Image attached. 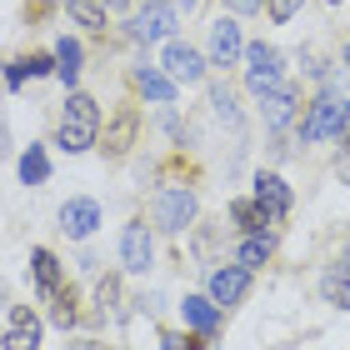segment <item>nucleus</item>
Listing matches in <instances>:
<instances>
[{
    "mask_svg": "<svg viewBox=\"0 0 350 350\" xmlns=\"http://www.w3.org/2000/svg\"><path fill=\"white\" fill-rule=\"evenodd\" d=\"M25 75H55V60L51 55H30L25 60Z\"/></svg>",
    "mask_w": 350,
    "mask_h": 350,
    "instance_id": "bb28decb",
    "label": "nucleus"
},
{
    "mask_svg": "<svg viewBox=\"0 0 350 350\" xmlns=\"http://www.w3.org/2000/svg\"><path fill=\"white\" fill-rule=\"evenodd\" d=\"M211 110H215V120H226L230 131H241V105H235L230 85H211Z\"/></svg>",
    "mask_w": 350,
    "mask_h": 350,
    "instance_id": "4be33fe9",
    "label": "nucleus"
},
{
    "mask_svg": "<svg viewBox=\"0 0 350 350\" xmlns=\"http://www.w3.org/2000/svg\"><path fill=\"white\" fill-rule=\"evenodd\" d=\"M230 220H235V226H245V230H265V215L256 211V200H235L230 205Z\"/></svg>",
    "mask_w": 350,
    "mask_h": 350,
    "instance_id": "393cba45",
    "label": "nucleus"
},
{
    "mask_svg": "<svg viewBox=\"0 0 350 350\" xmlns=\"http://www.w3.org/2000/svg\"><path fill=\"white\" fill-rule=\"evenodd\" d=\"M55 75H60L66 85H75V81H81V40L60 36V45H55Z\"/></svg>",
    "mask_w": 350,
    "mask_h": 350,
    "instance_id": "f3484780",
    "label": "nucleus"
},
{
    "mask_svg": "<svg viewBox=\"0 0 350 350\" xmlns=\"http://www.w3.org/2000/svg\"><path fill=\"white\" fill-rule=\"evenodd\" d=\"M135 110H120V116H116V125H110V131H105V150L110 155H125V150H131V140H135Z\"/></svg>",
    "mask_w": 350,
    "mask_h": 350,
    "instance_id": "a211bd4d",
    "label": "nucleus"
},
{
    "mask_svg": "<svg viewBox=\"0 0 350 350\" xmlns=\"http://www.w3.org/2000/svg\"><path fill=\"white\" fill-rule=\"evenodd\" d=\"M0 350H40V315L30 306H10V325L0 336Z\"/></svg>",
    "mask_w": 350,
    "mask_h": 350,
    "instance_id": "9b49d317",
    "label": "nucleus"
},
{
    "mask_svg": "<svg viewBox=\"0 0 350 350\" xmlns=\"http://www.w3.org/2000/svg\"><path fill=\"white\" fill-rule=\"evenodd\" d=\"M95 5H100V10H116V15H120V10H131V0H95Z\"/></svg>",
    "mask_w": 350,
    "mask_h": 350,
    "instance_id": "c756f323",
    "label": "nucleus"
},
{
    "mask_svg": "<svg viewBox=\"0 0 350 350\" xmlns=\"http://www.w3.org/2000/svg\"><path fill=\"white\" fill-rule=\"evenodd\" d=\"M340 135H350V100H340Z\"/></svg>",
    "mask_w": 350,
    "mask_h": 350,
    "instance_id": "7c9ffc66",
    "label": "nucleus"
},
{
    "mask_svg": "<svg viewBox=\"0 0 350 350\" xmlns=\"http://www.w3.org/2000/svg\"><path fill=\"white\" fill-rule=\"evenodd\" d=\"M155 260V241H150V226L146 220H131V226L120 230V265L131 270V275H146Z\"/></svg>",
    "mask_w": 350,
    "mask_h": 350,
    "instance_id": "1a4fd4ad",
    "label": "nucleus"
},
{
    "mask_svg": "<svg viewBox=\"0 0 350 350\" xmlns=\"http://www.w3.org/2000/svg\"><path fill=\"white\" fill-rule=\"evenodd\" d=\"M51 306H55V310H51V321H55L60 330H66V325H75V295L66 291V285H60V291L51 295Z\"/></svg>",
    "mask_w": 350,
    "mask_h": 350,
    "instance_id": "b1692460",
    "label": "nucleus"
},
{
    "mask_svg": "<svg viewBox=\"0 0 350 350\" xmlns=\"http://www.w3.org/2000/svg\"><path fill=\"white\" fill-rule=\"evenodd\" d=\"M345 66H350V45H345Z\"/></svg>",
    "mask_w": 350,
    "mask_h": 350,
    "instance_id": "72a5a7b5",
    "label": "nucleus"
},
{
    "mask_svg": "<svg viewBox=\"0 0 350 350\" xmlns=\"http://www.w3.org/2000/svg\"><path fill=\"white\" fill-rule=\"evenodd\" d=\"M321 291H325L330 306L350 310V265H330V270H325V280H321Z\"/></svg>",
    "mask_w": 350,
    "mask_h": 350,
    "instance_id": "6ab92c4d",
    "label": "nucleus"
},
{
    "mask_svg": "<svg viewBox=\"0 0 350 350\" xmlns=\"http://www.w3.org/2000/svg\"><path fill=\"white\" fill-rule=\"evenodd\" d=\"M190 220H196V190L190 185H165L161 196H155V226L180 235V230H190Z\"/></svg>",
    "mask_w": 350,
    "mask_h": 350,
    "instance_id": "7ed1b4c3",
    "label": "nucleus"
},
{
    "mask_svg": "<svg viewBox=\"0 0 350 350\" xmlns=\"http://www.w3.org/2000/svg\"><path fill=\"white\" fill-rule=\"evenodd\" d=\"M265 5V0H226V10H235V15H256Z\"/></svg>",
    "mask_w": 350,
    "mask_h": 350,
    "instance_id": "cd10ccee",
    "label": "nucleus"
},
{
    "mask_svg": "<svg viewBox=\"0 0 350 350\" xmlns=\"http://www.w3.org/2000/svg\"><path fill=\"white\" fill-rule=\"evenodd\" d=\"M245 291H250V270L245 265H220V270H211V291L205 295L226 310V306H241Z\"/></svg>",
    "mask_w": 350,
    "mask_h": 350,
    "instance_id": "f8f14e48",
    "label": "nucleus"
},
{
    "mask_svg": "<svg viewBox=\"0 0 350 350\" xmlns=\"http://www.w3.org/2000/svg\"><path fill=\"white\" fill-rule=\"evenodd\" d=\"M135 85H140V95H146V100H155V105H170L175 90H180L161 66H140V70H135Z\"/></svg>",
    "mask_w": 350,
    "mask_h": 350,
    "instance_id": "2eb2a0df",
    "label": "nucleus"
},
{
    "mask_svg": "<svg viewBox=\"0 0 350 350\" xmlns=\"http://www.w3.org/2000/svg\"><path fill=\"white\" fill-rule=\"evenodd\" d=\"M330 135H340V100L336 95H315L310 110H306V120H300V146H321V140Z\"/></svg>",
    "mask_w": 350,
    "mask_h": 350,
    "instance_id": "39448f33",
    "label": "nucleus"
},
{
    "mask_svg": "<svg viewBox=\"0 0 350 350\" xmlns=\"http://www.w3.org/2000/svg\"><path fill=\"white\" fill-rule=\"evenodd\" d=\"M245 85H250V95H265L270 85H280V51L275 45H265V40H256V45H245Z\"/></svg>",
    "mask_w": 350,
    "mask_h": 350,
    "instance_id": "423d86ee",
    "label": "nucleus"
},
{
    "mask_svg": "<svg viewBox=\"0 0 350 350\" xmlns=\"http://www.w3.org/2000/svg\"><path fill=\"white\" fill-rule=\"evenodd\" d=\"M256 211L265 215V226H280L285 211H291V185L280 180V175H256Z\"/></svg>",
    "mask_w": 350,
    "mask_h": 350,
    "instance_id": "9d476101",
    "label": "nucleus"
},
{
    "mask_svg": "<svg viewBox=\"0 0 350 350\" xmlns=\"http://www.w3.org/2000/svg\"><path fill=\"white\" fill-rule=\"evenodd\" d=\"M306 5V0H265V10H270V21L285 25V21H295V10Z\"/></svg>",
    "mask_w": 350,
    "mask_h": 350,
    "instance_id": "a878e982",
    "label": "nucleus"
},
{
    "mask_svg": "<svg viewBox=\"0 0 350 350\" xmlns=\"http://www.w3.org/2000/svg\"><path fill=\"white\" fill-rule=\"evenodd\" d=\"M105 226V211H100V200H90V196H75L60 205V230L70 235V241H90L95 230Z\"/></svg>",
    "mask_w": 350,
    "mask_h": 350,
    "instance_id": "6e6552de",
    "label": "nucleus"
},
{
    "mask_svg": "<svg viewBox=\"0 0 350 350\" xmlns=\"http://www.w3.org/2000/svg\"><path fill=\"white\" fill-rule=\"evenodd\" d=\"M0 306H5V280H0Z\"/></svg>",
    "mask_w": 350,
    "mask_h": 350,
    "instance_id": "473e14b6",
    "label": "nucleus"
},
{
    "mask_svg": "<svg viewBox=\"0 0 350 350\" xmlns=\"http://www.w3.org/2000/svg\"><path fill=\"white\" fill-rule=\"evenodd\" d=\"M161 70L170 75L175 85H200V81H205V55H200L190 40L170 36V40H165V55H161Z\"/></svg>",
    "mask_w": 350,
    "mask_h": 350,
    "instance_id": "20e7f679",
    "label": "nucleus"
},
{
    "mask_svg": "<svg viewBox=\"0 0 350 350\" xmlns=\"http://www.w3.org/2000/svg\"><path fill=\"white\" fill-rule=\"evenodd\" d=\"M51 180V161H45V150L40 146H25L21 155V185H45Z\"/></svg>",
    "mask_w": 350,
    "mask_h": 350,
    "instance_id": "412c9836",
    "label": "nucleus"
},
{
    "mask_svg": "<svg viewBox=\"0 0 350 350\" xmlns=\"http://www.w3.org/2000/svg\"><path fill=\"white\" fill-rule=\"evenodd\" d=\"M30 265H36L40 295H55V291H60V260L51 256V250H30Z\"/></svg>",
    "mask_w": 350,
    "mask_h": 350,
    "instance_id": "aec40b11",
    "label": "nucleus"
},
{
    "mask_svg": "<svg viewBox=\"0 0 350 350\" xmlns=\"http://www.w3.org/2000/svg\"><path fill=\"white\" fill-rule=\"evenodd\" d=\"M95 135H100V105L90 100V95H66V105H60V125H55V146L66 155H85L95 146Z\"/></svg>",
    "mask_w": 350,
    "mask_h": 350,
    "instance_id": "f257e3e1",
    "label": "nucleus"
},
{
    "mask_svg": "<svg viewBox=\"0 0 350 350\" xmlns=\"http://www.w3.org/2000/svg\"><path fill=\"white\" fill-rule=\"evenodd\" d=\"M180 5H185V10H196V5H200V0H180Z\"/></svg>",
    "mask_w": 350,
    "mask_h": 350,
    "instance_id": "2f4dec72",
    "label": "nucleus"
},
{
    "mask_svg": "<svg viewBox=\"0 0 350 350\" xmlns=\"http://www.w3.org/2000/svg\"><path fill=\"white\" fill-rule=\"evenodd\" d=\"M270 250H275V241H270L265 230H245V241L235 245V265H245V270H256L270 260Z\"/></svg>",
    "mask_w": 350,
    "mask_h": 350,
    "instance_id": "dca6fc26",
    "label": "nucleus"
},
{
    "mask_svg": "<svg viewBox=\"0 0 350 350\" xmlns=\"http://www.w3.org/2000/svg\"><path fill=\"white\" fill-rule=\"evenodd\" d=\"M256 100H260V120L270 125V131H280V125H291L300 95H295V85H270L265 95H256Z\"/></svg>",
    "mask_w": 350,
    "mask_h": 350,
    "instance_id": "ddd939ff",
    "label": "nucleus"
},
{
    "mask_svg": "<svg viewBox=\"0 0 350 350\" xmlns=\"http://www.w3.org/2000/svg\"><path fill=\"white\" fill-rule=\"evenodd\" d=\"M330 5H340V0H330Z\"/></svg>",
    "mask_w": 350,
    "mask_h": 350,
    "instance_id": "f704fd0d",
    "label": "nucleus"
},
{
    "mask_svg": "<svg viewBox=\"0 0 350 350\" xmlns=\"http://www.w3.org/2000/svg\"><path fill=\"white\" fill-rule=\"evenodd\" d=\"M245 55V30L230 21V15H220V21L211 25V51H205V66H241Z\"/></svg>",
    "mask_w": 350,
    "mask_h": 350,
    "instance_id": "0eeeda50",
    "label": "nucleus"
},
{
    "mask_svg": "<svg viewBox=\"0 0 350 350\" xmlns=\"http://www.w3.org/2000/svg\"><path fill=\"white\" fill-rule=\"evenodd\" d=\"M66 10H70V21H75V25H85V30H105V10L95 5V0H66Z\"/></svg>",
    "mask_w": 350,
    "mask_h": 350,
    "instance_id": "5701e85b",
    "label": "nucleus"
},
{
    "mask_svg": "<svg viewBox=\"0 0 350 350\" xmlns=\"http://www.w3.org/2000/svg\"><path fill=\"white\" fill-rule=\"evenodd\" d=\"M180 315H185L190 330H200V336H215V330H220V306L211 295H185L180 300Z\"/></svg>",
    "mask_w": 350,
    "mask_h": 350,
    "instance_id": "4468645a",
    "label": "nucleus"
},
{
    "mask_svg": "<svg viewBox=\"0 0 350 350\" xmlns=\"http://www.w3.org/2000/svg\"><path fill=\"white\" fill-rule=\"evenodd\" d=\"M161 345H165V350H190V340H185V336H175V330H165Z\"/></svg>",
    "mask_w": 350,
    "mask_h": 350,
    "instance_id": "c85d7f7f",
    "label": "nucleus"
},
{
    "mask_svg": "<svg viewBox=\"0 0 350 350\" xmlns=\"http://www.w3.org/2000/svg\"><path fill=\"white\" fill-rule=\"evenodd\" d=\"M125 36L140 40V45L170 40V36H175V5H170V0H146V10H135V15H131Z\"/></svg>",
    "mask_w": 350,
    "mask_h": 350,
    "instance_id": "f03ea898",
    "label": "nucleus"
}]
</instances>
